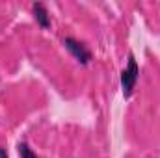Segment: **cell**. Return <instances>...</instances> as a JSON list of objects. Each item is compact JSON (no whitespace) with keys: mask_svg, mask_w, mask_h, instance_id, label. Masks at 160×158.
Instances as JSON below:
<instances>
[{"mask_svg":"<svg viewBox=\"0 0 160 158\" xmlns=\"http://www.w3.org/2000/svg\"><path fill=\"white\" fill-rule=\"evenodd\" d=\"M32 11H34V17L41 28H50V15H48V9L45 7L43 2L32 4Z\"/></svg>","mask_w":160,"mask_h":158,"instance_id":"3957f363","label":"cell"},{"mask_svg":"<svg viewBox=\"0 0 160 158\" xmlns=\"http://www.w3.org/2000/svg\"><path fill=\"white\" fill-rule=\"evenodd\" d=\"M0 158H9V156H8V151H6V147H0Z\"/></svg>","mask_w":160,"mask_h":158,"instance_id":"5b68a950","label":"cell"},{"mask_svg":"<svg viewBox=\"0 0 160 158\" xmlns=\"http://www.w3.org/2000/svg\"><path fill=\"white\" fill-rule=\"evenodd\" d=\"M63 47L75 56V60L78 62L80 65H88L91 62V50L82 41L75 39V37H63Z\"/></svg>","mask_w":160,"mask_h":158,"instance_id":"7a4b0ae2","label":"cell"},{"mask_svg":"<svg viewBox=\"0 0 160 158\" xmlns=\"http://www.w3.org/2000/svg\"><path fill=\"white\" fill-rule=\"evenodd\" d=\"M138 78H140V67H138V63H136L134 54H128V63H127V67L121 71V89H123V97H125V99L132 97Z\"/></svg>","mask_w":160,"mask_h":158,"instance_id":"6da1fadb","label":"cell"},{"mask_svg":"<svg viewBox=\"0 0 160 158\" xmlns=\"http://www.w3.org/2000/svg\"><path fill=\"white\" fill-rule=\"evenodd\" d=\"M17 151H19V156L21 158H38V155L30 149V145H28L26 141H21V143L17 145Z\"/></svg>","mask_w":160,"mask_h":158,"instance_id":"277c9868","label":"cell"}]
</instances>
